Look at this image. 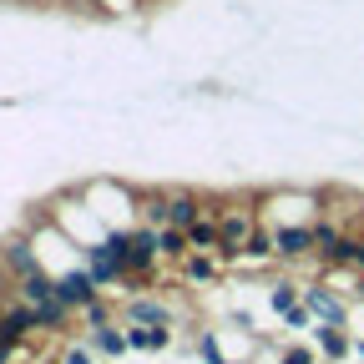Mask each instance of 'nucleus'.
Listing matches in <instances>:
<instances>
[{"mask_svg":"<svg viewBox=\"0 0 364 364\" xmlns=\"http://www.w3.org/2000/svg\"><path fill=\"white\" fill-rule=\"evenodd\" d=\"M142 213H147L152 228H167V223H172V228H193L208 208H203L198 193H157V198H147Z\"/></svg>","mask_w":364,"mask_h":364,"instance_id":"1","label":"nucleus"},{"mask_svg":"<svg viewBox=\"0 0 364 364\" xmlns=\"http://www.w3.org/2000/svg\"><path fill=\"white\" fill-rule=\"evenodd\" d=\"M127 324H152V329H177L182 324V309H167L157 294H132L122 309Z\"/></svg>","mask_w":364,"mask_h":364,"instance_id":"2","label":"nucleus"},{"mask_svg":"<svg viewBox=\"0 0 364 364\" xmlns=\"http://www.w3.org/2000/svg\"><path fill=\"white\" fill-rule=\"evenodd\" d=\"M223 223V238H218V258L223 263H233V258H243V243H248V233H253V213L248 208H233V213H223L218 218Z\"/></svg>","mask_w":364,"mask_h":364,"instance_id":"3","label":"nucleus"},{"mask_svg":"<svg viewBox=\"0 0 364 364\" xmlns=\"http://www.w3.org/2000/svg\"><path fill=\"white\" fill-rule=\"evenodd\" d=\"M0 268L11 273V284H16V279H26V273H36V268H41L36 243H31L26 233H11L6 243H0Z\"/></svg>","mask_w":364,"mask_h":364,"instance_id":"4","label":"nucleus"},{"mask_svg":"<svg viewBox=\"0 0 364 364\" xmlns=\"http://www.w3.org/2000/svg\"><path fill=\"white\" fill-rule=\"evenodd\" d=\"M304 309L314 314V324H349L344 299H339L334 289H324V284H309V289H304Z\"/></svg>","mask_w":364,"mask_h":364,"instance_id":"5","label":"nucleus"},{"mask_svg":"<svg viewBox=\"0 0 364 364\" xmlns=\"http://www.w3.org/2000/svg\"><path fill=\"white\" fill-rule=\"evenodd\" d=\"M56 294H61V304L81 309V304H91L102 294V284L91 279V268H66V273H56Z\"/></svg>","mask_w":364,"mask_h":364,"instance_id":"6","label":"nucleus"},{"mask_svg":"<svg viewBox=\"0 0 364 364\" xmlns=\"http://www.w3.org/2000/svg\"><path fill=\"white\" fill-rule=\"evenodd\" d=\"M31 329H41V314H36V304H6V309H0V339H26Z\"/></svg>","mask_w":364,"mask_h":364,"instance_id":"7","label":"nucleus"},{"mask_svg":"<svg viewBox=\"0 0 364 364\" xmlns=\"http://www.w3.org/2000/svg\"><path fill=\"white\" fill-rule=\"evenodd\" d=\"M11 289H16V299H26V304H51V299H61V294H56V273H46V268L16 279Z\"/></svg>","mask_w":364,"mask_h":364,"instance_id":"8","label":"nucleus"},{"mask_svg":"<svg viewBox=\"0 0 364 364\" xmlns=\"http://www.w3.org/2000/svg\"><path fill=\"white\" fill-rule=\"evenodd\" d=\"M279 233V258H304V253H314L318 243H314V223H294V228H273Z\"/></svg>","mask_w":364,"mask_h":364,"instance_id":"9","label":"nucleus"},{"mask_svg":"<svg viewBox=\"0 0 364 364\" xmlns=\"http://www.w3.org/2000/svg\"><path fill=\"white\" fill-rule=\"evenodd\" d=\"M86 344L97 349V354H107V359H122V354L132 349L127 329H117V324H102V329H86Z\"/></svg>","mask_w":364,"mask_h":364,"instance_id":"10","label":"nucleus"},{"mask_svg":"<svg viewBox=\"0 0 364 364\" xmlns=\"http://www.w3.org/2000/svg\"><path fill=\"white\" fill-rule=\"evenodd\" d=\"M318 258L334 263V268H359V273H364V238H349V233H344L339 243H329Z\"/></svg>","mask_w":364,"mask_h":364,"instance_id":"11","label":"nucleus"},{"mask_svg":"<svg viewBox=\"0 0 364 364\" xmlns=\"http://www.w3.org/2000/svg\"><path fill=\"white\" fill-rule=\"evenodd\" d=\"M243 258H248V263H268V258H279V233L258 223L253 233H248V243H243Z\"/></svg>","mask_w":364,"mask_h":364,"instance_id":"12","label":"nucleus"},{"mask_svg":"<svg viewBox=\"0 0 364 364\" xmlns=\"http://www.w3.org/2000/svg\"><path fill=\"white\" fill-rule=\"evenodd\" d=\"M218 238H223V223H218V213H203V218L188 228V243H193L198 253H218Z\"/></svg>","mask_w":364,"mask_h":364,"instance_id":"13","label":"nucleus"},{"mask_svg":"<svg viewBox=\"0 0 364 364\" xmlns=\"http://www.w3.org/2000/svg\"><path fill=\"white\" fill-rule=\"evenodd\" d=\"M318 354H324L329 364H339L344 354H354V344H349L344 324H318Z\"/></svg>","mask_w":364,"mask_h":364,"instance_id":"14","label":"nucleus"},{"mask_svg":"<svg viewBox=\"0 0 364 364\" xmlns=\"http://www.w3.org/2000/svg\"><path fill=\"white\" fill-rule=\"evenodd\" d=\"M127 339L132 349H142V354H157L172 344V329H152V324H127Z\"/></svg>","mask_w":364,"mask_h":364,"instance_id":"15","label":"nucleus"},{"mask_svg":"<svg viewBox=\"0 0 364 364\" xmlns=\"http://www.w3.org/2000/svg\"><path fill=\"white\" fill-rule=\"evenodd\" d=\"M218 263L223 258H213V253H193L188 263H182V279H188V284H213L218 279Z\"/></svg>","mask_w":364,"mask_h":364,"instance_id":"16","label":"nucleus"},{"mask_svg":"<svg viewBox=\"0 0 364 364\" xmlns=\"http://www.w3.org/2000/svg\"><path fill=\"white\" fill-rule=\"evenodd\" d=\"M157 248H162V258H182V253H188L193 243H188V228H157Z\"/></svg>","mask_w":364,"mask_h":364,"instance_id":"17","label":"nucleus"},{"mask_svg":"<svg viewBox=\"0 0 364 364\" xmlns=\"http://www.w3.org/2000/svg\"><path fill=\"white\" fill-rule=\"evenodd\" d=\"M76 318H81L86 329H102V324H117V318H112V304H107L102 294L91 299V304H81V309H76Z\"/></svg>","mask_w":364,"mask_h":364,"instance_id":"18","label":"nucleus"},{"mask_svg":"<svg viewBox=\"0 0 364 364\" xmlns=\"http://www.w3.org/2000/svg\"><path fill=\"white\" fill-rule=\"evenodd\" d=\"M299 299H304V289H299V284H289V279H279V284L268 289V309H273V314H289Z\"/></svg>","mask_w":364,"mask_h":364,"instance_id":"19","label":"nucleus"},{"mask_svg":"<svg viewBox=\"0 0 364 364\" xmlns=\"http://www.w3.org/2000/svg\"><path fill=\"white\" fill-rule=\"evenodd\" d=\"M198 354H203L208 364H223V354H218V334H213V329H203V334H198Z\"/></svg>","mask_w":364,"mask_h":364,"instance_id":"20","label":"nucleus"},{"mask_svg":"<svg viewBox=\"0 0 364 364\" xmlns=\"http://www.w3.org/2000/svg\"><path fill=\"white\" fill-rule=\"evenodd\" d=\"M61 364H97V349H91V344H71L61 354Z\"/></svg>","mask_w":364,"mask_h":364,"instance_id":"21","label":"nucleus"},{"mask_svg":"<svg viewBox=\"0 0 364 364\" xmlns=\"http://www.w3.org/2000/svg\"><path fill=\"white\" fill-rule=\"evenodd\" d=\"M279 364H314V354H309V349H304V344H289V349H284V359H279Z\"/></svg>","mask_w":364,"mask_h":364,"instance_id":"22","label":"nucleus"},{"mask_svg":"<svg viewBox=\"0 0 364 364\" xmlns=\"http://www.w3.org/2000/svg\"><path fill=\"white\" fill-rule=\"evenodd\" d=\"M11 354H16V339H0V364H11Z\"/></svg>","mask_w":364,"mask_h":364,"instance_id":"23","label":"nucleus"},{"mask_svg":"<svg viewBox=\"0 0 364 364\" xmlns=\"http://www.w3.org/2000/svg\"><path fill=\"white\" fill-rule=\"evenodd\" d=\"M349 294H354V299H359V304H364V279H359V284H354V289H349Z\"/></svg>","mask_w":364,"mask_h":364,"instance_id":"24","label":"nucleus"},{"mask_svg":"<svg viewBox=\"0 0 364 364\" xmlns=\"http://www.w3.org/2000/svg\"><path fill=\"white\" fill-rule=\"evenodd\" d=\"M354 359H359V364H364V339H359V344H354Z\"/></svg>","mask_w":364,"mask_h":364,"instance_id":"25","label":"nucleus"},{"mask_svg":"<svg viewBox=\"0 0 364 364\" xmlns=\"http://www.w3.org/2000/svg\"><path fill=\"white\" fill-rule=\"evenodd\" d=\"M223 364H238V359H223Z\"/></svg>","mask_w":364,"mask_h":364,"instance_id":"26","label":"nucleus"}]
</instances>
